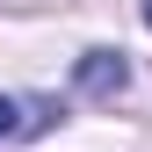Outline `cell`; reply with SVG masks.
Wrapping results in <instances>:
<instances>
[{
	"label": "cell",
	"mask_w": 152,
	"mask_h": 152,
	"mask_svg": "<svg viewBox=\"0 0 152 152\" xmlns=\"http://www.w3.org/2000/svg\"><path fill=\"white\" fill-rule=\"evenodd\" d=\"M44 116H51L44 102H29V109H22V102H7V94H0V138H22V130H36Z\"/></svg>",
	"instance_id": "7a4b0ae2"
},
{
	"label": "cell",
	"mask_w": 152,
	"mask_h": 152,
	"mask_svg": "<svg viewBox=\"0 0 152 152\" xmlns=\"http://www.w3.org/2000/svg\"><path fill=\"white\" fill-rule=\"evenodd\" d=\"M145 29H152V0H145Z\"/></svg>",
	"instance_id": "3957f363"
},
{
	"label": "cell",
	"mask_w": 152,
	"mask_h": 152,
	"mask_svg": "<svg viewBox=\"0 0 152 152\" xmlns=\"http://www.w3.org/2000/svg\"><path fill=\"white\" fill-rule=\"evenodd\" d=\"M72 80H80V94H94V102H116L130 87V65H123V51H80Z\"/></svg>",
	"instance_id": "6da1fadb"
}]
</instances>
